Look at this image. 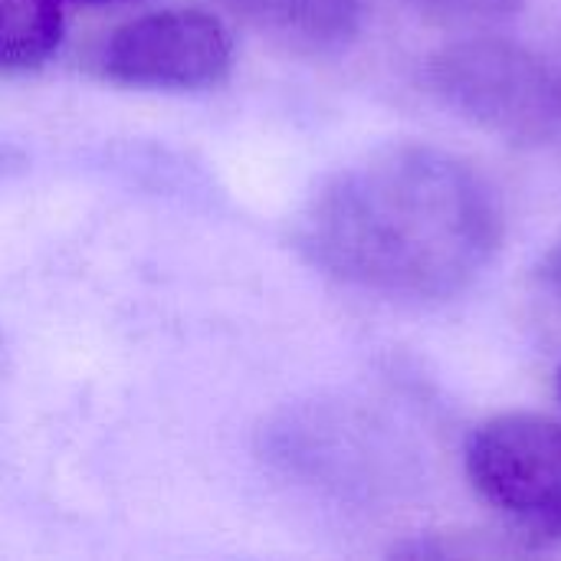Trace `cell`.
<instances>
[{
    "label": "cell",
    "instance_id": "9c48e42d",
    "mask_svg": "<svg viewBox=\"0 0 561 561\" xmlns=\"http://www.w3.org/2000/svg\"><path fill=\"white\" fill-rule=\"evenodd\" d=\"M85 3H102V0H85Z\"/></svg>",
    "mask_w": 561,
    "mask_h": 561
},
{
    "label": "cell",
    "instance_id": "5b68a950",
    "mask_svg": "<svg viewBox=\"0 0 561 561\" xmlns=\"http://www.w3.org/2000/svg\"><path fill=\"white\" fill-rule=\"evenodd\" d=\"M240 20L309 49H335L362 26V0H220Z\"/></svg>",
    "mask_w": 561,
    "mask_h": 561
},
{
    "label": "cell",
    "instance_id": "3957f363",
    "mask_svg": "<svg viewBox=\"0 0 561 561\" xmlns=\"http://www.w3.org/2000/svg\"><path fill=\"white\" fill-rule=\"evenodd\" d=\"M473 490L513 526L561 539V424L542 414H500L467 440Z\"/></svg>",
    "mask_w": 561,
    "mask_h": 561
},
{
    "label": "cell",
    "instance_id": "277c9868",
    "mask_svg": "<svg viewBox=\"0 0 561 561\" xmlns=\"http://www.w3.org/2000/svg\"><path fill=\"white\" fill-rule=\"evenodd\" d=\"M227 26L204 10H161L118 26L102 53L108 79L145 89H204L230 72Z\"/></svg>",
    "mask_w": 561,
    "mask_h": 561
},
{
    "label": "cell",
    "instance_id": "ba28073f",
    "mask_svg": "<svg viewBox=\"0 0 561 561\" xmlns=\"http://www.w3.org/2000/svg\"><path fill=\"white\" fill-rule=\"evenodd\" d=\"M542 283H546L549 293L559 296L561 302V243L549 253V260H546V266H542Z\"/></svg>",
    "mask_w": 561,
    "mask_h": 561
},
{
    "label": "cell",
    "instance_id": "52a82bcc",
    "mask_svg": "<svg viewBox=\"0 0 561 561\" xmlns=\"http://www.w3.org/2000/svg\"><path fill=\"white\" fill-rule=\"evenodd\" d=\"M417 16L444 26H480L506 20L519 10L523 0H398Z\"/></svg>",
    "mask_w": 561,
    "mask_h": 561
},
{
    "label": "cell",
    "instance_id": "8992f818",
    "mask_svg": "<svg viewBox=\"0 0 561 561\" xmlns=\"http://www.w3.org/2000/svg\"><path fill=\"white\" fill-rule=\"evenodd\" d=\"M62 39L59 0H0L3 69H30L56 53Z\"/></svg>",
    "mask_w": 561,
    "mask_h": 561
},
{
    "label": "cell",
    "instance_id": "7a4b0ae2",
    "mask_svg": "<svg viewBox=\"0 0 561 561\" xmlns=\"http://www.w3.org/2000/svg\"><path fill=\"white\" fill-rule=\"evenodd\" d=\"M431 95L519 148L561 151V66L556 59L503 39L473 36L437 49L427 59Z\"/></svg>",
    "mask_w": 561,
    "mask_h": 561
},
{
    "label": "cell",
    "instance_id": "6da1fadb",
    "mask_svg": "<svg viewBox=\"0 0 561 561\" xmlns=\"http://www.w3.org/2000/svg\"><path fill=\"white\" fill-rule=\"evenodd\" d=\"M302 243L322 270L358 289L444 302L493 263L503 204L477 164L434 145H394L319 191Z\"/></svg>",
    "mask_w": 561,
    "mask_h": 561
},
{
    "label": "cell",
    "instance_id": "30bf717a",
    "mask_svg": "<svg viewBox=\"0 0 561 561\" xmlns=\"http://www.w3.org/2000/svg\"><path fill=\"white\" fill-rule=\"evenodd\" d=\"M559 385H561V371H559Z\"/></svg>",
    "mask_w": 561,
    "mask_h": 561
}]
</instances>
